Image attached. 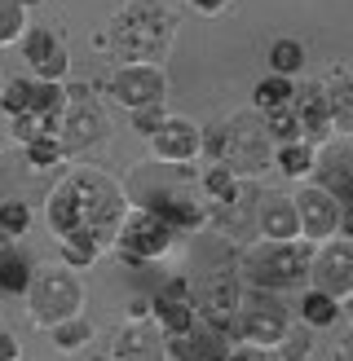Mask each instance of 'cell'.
<instances>
[{
  "instance_id": "cell-34",
  "label": "cell",
  "mask_w": 353,
  "mask_h": 361,
  "mask_svg": "<svg viewBox=\"0 0 353 361\" xmlns=\"http://www.w3.org/2000/svg\"><path fill=\"white\" fill-rule=\"evenodd\" d=\"M27 9H18L13 0H0V49H9L23 40V31H27Z\"/></svg>"
},
{
  "instance_id": "cell-1",
  "label": "cell",
  "mask_w": 353,
  "mask_h": 361,
  "mask_svg": "<svg viewBox=\"0 0 353 361\" xmlns=\"http://www.w3.org/2000/svg\"><path fill=\"white\" fill-rule=\"evenodd\" d=\"M124 216H128L124 180L102 168H71L44 198V225L53 229V238H66V233L84 229L106 251H111Z\"/></svg>"
},
{
  "instance_id": "cell-40",
  "label": "cell",
  "mask_w": 353,
  "mask_h": 361,
  "mask_svg": "<svg viewBox=\"0 0 353 361\" xmlns=\"http://www.w3.org/2000/svg\"><path fill=\"white\" fill-rule=\"evenodd\" d=\"M270 353L265 348H247V344H229V353H225V361H265Z\"/></svg>"
},
{
  "instance_id": "cell-3",
  "label": "cell",
  "mask_w": 353,
  "mask_h": 361,
  "mask_svg": "<svg viewBox=\"0 0 353 361\" xmlns=\"http://www.w3.org/2000/svg\"><path fill=\"white\" fill-rule=\"evenodd\" d=\"M309 243H274V238H252L239 247L234 269L247 291H270V295H292L300 286H309Z\"/></svg>"
},
{
  "instance_id": "cell-36",
  "label": "cell",
  "mask_w": 353,
  "mask_h": 361,
  "mask_svg": "<svg viewBox=\"0 0 353 361\" xmlns=\"http://www.w3.org/2000/svg\"><path fill=\"white\" fill-rule=\"evenodd\" d=\"M128 115H133V133L150 137V133H159V123H164L172 111H168V102H155V106H141V111H128Z\"/></svg>"
},
{
  "instance_id": "cell-21",
  "label": "cell",
  "mask_w": 353,
  "mask_h": 361,
  "mask_svg": "<svg viewBox=\"0 0 353 361\" xmlns=\"http://www.w3.org/2000/svg\"><path fill=\"white\" fill-rule=\"evenodd\" d=\"M296 317H300V326H309V331H331L335 322L345 317V304L323 295V291H313V286H300L296 291Z\"/></svg>"
},
{
  "instance_id": "cell-22",
  "label": "cell",
  "mask_w": 353,
  "mask_h": 361,
  "mask_svg": "<svg viewBox=\"0 0 353 361\" xmlns=\"http://www.w3.org/2000/svg\"><path fill=\"white\" fill-rule=\"evenodd\" d=\"M194 185H199V198H203V207H225L229 198H234L243 190V176H234L225 164H203L199 172H194Z\"/></svg>"
},
{
  "instance_id": "cell-6",
  "label": "cell",
  "mask_w": 353,
  "mask_h": 361,
  "mask_svg": "<svg viewBox=\"0 0 353 361\" xmlns=\"http://www.w3.org/2000/svg\"><path fill=\"white\" fill-rule=\"evenodd\" d=\"M176 238H181V233H176L168 221H159L155 212L128 207V216H124L119 229H115L111 251H115V260H119L124 269H146V264L168 260L172 247H176Z\"/></svg>"
},
{
  "instance_id": "cell-27",
  "label": "cell",
  "mask_w": 353,
  "mask_h": 361,
  "mask_svg": "<svg viewBox=\"0 0 353 361\" xmlns=\"http://www.w3.org/2000/svg\"><path fill=\"white\" fill-rule=\"evenodd\" d=\"M265 62H270V75H287L296 80L300 71H305V44L296 40V35H278V40L270 44V53H265Z\"/></svg>"
},
{
  "instance_id": "cell-43",
  "label": "cell",
  "mask_w": 353,
  "mask_h": 361,
  "mask_svg": "<svg viewBox=\"0 0 353 361\" xmlns=\"http://www.w3.org/2000/svg\"><path fill=\"white\" fill-rule=\"evenodd\" d=\"M265 361H278V357H274V353H270V357H265Z\"/></svg>"
},
{
  "instance_id": "cell-25",
  "label": "cell",
  "mask_w": 353,
  "mask_h": 361,
  "mask_svg": "<svg viewBox=\"0 0 353 361\" xmlns=\"http://www.w3.org/2000/svg\"><path fill=\"white\" fill-rule=\"evenodd\" d=\"M102 256H106V247L93 238V233H84V229L58 238V260H62L66 269H76V274H80V269H93Z\"/></svg>"
},
{
  "instance_id": "cell-20",
  "label": "cell",
  "mask_w": 353,
  "mask_h": 361,
  "mask_svg": "<svg viewBox=\"0 0 353 361\" xmlns=\"http://www.w3.org/2000/svg\"><path fill=\"white\" fill-rule=\"evenodd\" d=\"M150 322L159 326L164 339H176V335H190L194 326H199V313H194V300L190 295L159 291V295H150Z\"/></svg>"
},
{
  "instance_id": "cell-14",
  "label": "cell",
  "mask_w": 353,
  "mask_h": 361,
  "mask_svg": "<svg viewBox=\"0 0 353 361\" xmlns=\"http://www.w3.org/2000/svg\"><path fill=\"white\" fill-rule=\"evenodd\" d=\"M309 180L323 185L327 194H335L340 203H349L353 198V150H349V137H331L327 146H318Z\"/></svg>"
},
{
  "instance_id": "cell-18",
  "label": "cell",
  "mask_w": 353,
  "mask_h": 361,
  "mask_svg": "<svg viewBox=\"0 0 353 361\" xmlns=\"http://www.w3.org/2000/svg\"><path fill=\"white\" fill-rule=\"evenodd\" d=\"M252 229H256V238H274V243H292V238H300V225H296L292 194H282V190L261 194V198H256Z\"/></svg>"
},
{
  "instance_id": "cell-12",
  "label": "cell",
  "mask_w": 353,
  "mask_h": 361,
  "mask_svg": "<svg viewBox=\"0 0 353 361\" xmlns=\"http://www.w3.org/2000/svg\"><path fill=\"white\" fill-rule=\"evenodd\" d=\"M23 62L31 66V80H44V84H66L71 75V49L58 31L49 27H27L23 31Z\"/></svg>"
},
{
  "instance_id": "cell-42",
  "label": "cell",
  "mask_w": 353,
  "mask_h": 361,
  "mask_svg": "<svg viewBox=\"0 0 353 361\" xmlns=\"http://www.w3.org/2000/svg\"><path fill=\"white\" fill-rule=\"evenodd\" d=\"M88 361H106V353H97V357H88Z\"/></svg>"
},
{
  "instance_id": "cell-5",
  "label": "cell",
  "mask_w": 353,
  "mask_h": 361,
  "mask_svg": "<svg viewBox=\"0 0 353 361\" xmlns=\"http://www.w3.org/2000/svg\"><path fill=\"white\" fill-rule=\"evenodd\" d=\"M221 164L243 180H261L274 168V141L265 137V119L256 111H234L221 123Z\"/></svg>"
},
{
  "instance_id": "cell-10",
  "label": "cell",
  "mask_w": 353,
  "mask_h": 361,
  "mask_svg": "<svg viewBox=\"0 0 353 361\" xmlns=\"http://www.w3.org/2000/svg\"><path fill=\"white\" fill-rule=\"evenodd\" d=\"M106 137H111V115H106V106L97 97L62 106V115H58V146H62L66 159L102 146Z\"/></svg>"
},
{
  "instance_id": "cell-31",
  "label": "cell",
  "mask_w": 353,
  "mask_h": 361,
  "mask_svg": "<svg viewBox=\"0 0 353 361\" xmlns=\"http://www.w3.org/2000/svg\"><path fill=\"white\" fill-rule=\"evenodd\" d=\"M27 229H31L27 198H0V233H5V238H23Z\"/></svg>"
},
{
  "instance_id": "cell-7",
  "label": "cell",
  "mask_w": 353,
  "mask_h": 361,
  "mask_svg": "<svg viewBox=\"0 0 353 361\" xmlns=\"http://www.w3.org/2000/svg\"><path fill=\"white\" fill-rule=\"evenodd\" d=\"M287 326H292V313H287V304H282V295L247 291V286H243V300L234 309V344L274 353L278 339L287 335Z\"/></svg>"
},
{
  "instance_id": "cell-33",
  "label": "cell",
  "mask_w": 353,
  "mask_h": 361,
  "mask_svg": "<svg viewBox=\"0 0 353 361\" xmlns=\"http://www.w3.org/2000/svg\"><path fill=\"white\" fill-rule=\"evenodd\" d=\"M274 357L278 361H305V357H313V331L309 326H287V335L278 339Z\"/></svg>"
},
{
  "instance_id": "cell-9",
  "label": "cell",
  "mask_w": 353,
  "mask_h": 361,
  "mask_svg": "<svg viewBox=\"0 0 353 361\" xmlns=\"http://www.w3.org/2000/svg\"><path fill=\"white\" fill-rule=\"evenodd\" d=\"M292 207H296V225H300V243H327L340 233L345 225V212L349 203H340L335 194H327L323 185H313V180H300V190L292 194Z\"/></svg>"
},
{
  "instance_id": "cell-32",
  "label": "cell",
  "mask_w": 353,
  "mask_h": 361,
  "mask_svg": "<svg viewBox=\"0 0 353 361\" xmlns=\"http://www.w3.org/2000/svg\"><path fill=\"white\" fill-rule=\"evenodd\" d=\"M23 154H27V164L35 168V172H44V168H58V164H66V154H62V146H58V137H35V141H27L23 146Z\"/></svg>"
},
{
  "instance_id": "cell-41",
  "label": "cell",
  "mask_w": 353,
  "mask_h": 361,
  "mask_svg": "<svg viewBox=\"0 0 353 361\" xmlns=\"http://www.w3.org/2000/svg\"><path fill=\"white\" fill-rule=\"evenodd\" d=\"M13 5H18V9H40L44 0H13Z\"/></svg>"
},
{
  "instance_id": "cell-29",
  "label": "cell",
  "mask_w": 353,
  "mask_h": 361,
  "mask_svg": "<svg viewBox=\"0 0 353 361\" xmlns=\"http://www.w3.org/2000/svg\"><path fill=\"white\" fill-rule=\"evenodd\" d=\"M31 97H35V80L31 75H13V80L0 84V111H5L9 119L31 115Z\"/></svg>"
},
{
  "instance_id": "cell-39",
  "label": "cell",
  "mask_w": 353,
  "mask_h": 361,
  "mask_svg": "<svg viewBox=\"0 0 353 361\" xmlns=\"http://www.w3.org/2000/svg\"><path fill=\"white\" fill-rule=\"evenodd\" d=\"M0 361H23V344L9 331H0Z\"/></svg>"
},
{
  "instance_id": "cell-37",
  "label": "cell",
  "mask_w": 353,
  "mask_h": 361,
  "mask_svg": "<svg viewBox=\"0 0 353 361\" xmlns=\"http://www.w3.org/2000/svg\"><path fill=\"white\" fill-rule=\"evenodd\" d=\"M124 322H150V295H133L124 309Z\"/></svg>"
},
{
  "instance_id": "cell-11",
  "label": "cell",
  "mask_w": 353,
  "mask_h": 361,
  "mask_svg": "<svg viewBox=\"0 0 353 361\" xmlns=\"http://www.w3.org/2000/svg\"><path fill=\"white\" fill-rule=\"evenodd\" d=\"M309 286L313 291H323L331 300H349L353 295V243L345 233H335V238L318 243L313 256H309Z\"/></svg>"
},
{
  "instance_id": "cell-8",
  "label": "cell",
  "mask_w": 353,
  "mask_h": 361,
  "mask_svg": "<svg viewBox=\"0 0 353 361\" xmlns=\"http://www.w3.org/2000/svg\"><path fill=\"white\" fill-rule=\"evenodd\" d=\"M102 93L115 106H124V111H141V106L168 102V71L155 66V62H119L106 75Z\"/></svg>"
},
{
  "instance_id": "cell-16",
  "label": "cell",
  "mask_w": 353,
  "mask_h": 361,
  "mask_svg": "<svg viewBox=\"0 0 353 361\" xmlns=\"http://www.w3.org/2000/svg\"><path fill=\"white\" fill-rule=\"evenodd\" d=\"M190 300H194V309H239V300H243L239 269L234 264H217V269L194 274L190 278Z\"/></svg>"
},
{
  "instance_id": "cell-30",
  "label": "cell",
  "mask_w": 353,
  "mask_h": 361,
  "mask_svg": "<svg viewBox=\"0 0 353 361\" xmlns=\"http://www.w3.org/2000/svg\"><path fill=\"white\" fill-rule=\"evenodd\" d=\"M53 335V348L58 353H80L88 339H93V322H88L84 313L80 317H66V322H58V326L49 331Z\"/></svg>"
},
{
  "instance_id": "cell-17",
  "label": "cell",
  "mask_w": 353,
  "mask_h": 361,
  "mask_svg": "<svg viewBox=\"0 0 353 361\" xmlns=\"http://www.w3.org/2000/svg\"><path fill=\"white\" fill-rule=\"evenodd\" d=\"M292 115H296V128L300 141L309 146H327L335 137L331 133V115H327V102H323V84H296V97H292Z\"/></svg>"
},
{
  "instance_id": "cell-26",
  "label": "cell",
  "mask_w": 353,
  "mask_h": 361,
  "mask_svg": "<svg viewBox=\"0 0 353 361\" xmlns=\"http://www.w3.org/2000/svg\"><path fill=\"white\" fill-rule=\"evenodd\" d=\"M313 159L318 150L309 141H287V146H274V168L287 180H309L313 176Z\"/></svg>"
},
{
  "instance_id": "cell-23",
  "label": "cell",
  "mask_w": 353,
  "mask_h": 361,
  "mask_svg": "<svg viewBox=\"0 0 353 361\" xmlns=\"http://www.w3.org/2000/svg\"><path fill=\"white\" fill-rule=\"evenodd\" d=\"M225 353H229V344L217 335H208L203 326L168 339V361H225Z\"/></svg>"
},
{
  "instance_id": "cell-35",
  "label": "cell",
  "mask_w": 353,
  "mask_h": 361,
  "mask_svg": "<svg viewBox=\"0 0 353 361\" xmlns=\"http://www.w3.org/2000/svg\"><path fill=\"white\" fill-rule=\"evenodd\" d=\"M265 119V137L274 141V146H287V141H300V128H296V115L292 106L287 111H274V115H261Z\"/></svg>"
},
{
  "instance_id": "cell-38",
  "label": "cell",
  "mask_w": 353,
  "mask_h": 361,
  "mask_svg": "<svg viewBox=\"0 0 353 361\" xmlns=\"http://www.w3.org/2000/svg\"><path fill=\"white\" fill-rule=\"evenodd\" d=\"M186 5L194 9V13H203V18H217V13H225L234 0H186Z\"/></svg>"
},
{
  "instance_id": "cell-19",
  "label": "cell",
  "mask_w": 353,
  "mask_h": 361,
  "mask_svg": "<svg viewBox=\"0 0 353 361\" xmlns=\"http://www.w3.org/2000/svg\"><path fill=\"white\" fill-rule=\"evenodd\" d=\"M318 84H323V102H327V115H331V133L335 137H349L353 133V75H349V66L335 62L327 71V80H318Z\"/></svg>"
},
{
  "instance_id": "cell-15",
  "label": "cell",
  "mask_w": 353,
  "mask_h": 361,
  "mask_svg": "<svg viewBox=\"0 0 353 361\" xmlns=\"http://www.w3.org/2000/svg\"><path fill=\"white\" fill-rule=\"evenodd\" d=\"M106 361H168V339L159 335L155 322H124Z\"/></svg>"
},
{
  "instance_id": "cell-4",
  "label": "cell",
  "mask_w": 353,
  "mask_h": 361,
  "mask_svg": "<svg viewBox=\"0 0 353 361\" xmlns=\"http://www.w3.org/2000/svg\"><path fill=\"white\" fill-rule=\"evenodd\" d=\"M27 322L35 331H53L58 322L66 317H80L84 313V278L76 274V269H66L62 260L53 264H35L31 269V282H27Z\"/></svg>"
},
{
  "instance_id": "cell-13",
  "label": "cell",
  "mask_w": 353,
  "mask_h": 361,
  "mask_svg": "<svg viewBox=\"0 0 353 361\" xmlns=\"http://www.w3.org/2000/svg\"><path fill=\"white\" fill-rule=\"evenodd\" d=\"M150 141V154L155 164H199V146H203V123L190 119V115H168L164 123H159V133L146 137Z\"/></svg>"
},
{
  "instance_id": "cell-28",
  "label": "cell",
  "mask_w": 353,
  "mask_h": 361,
  "mask_svg": "<svg viewBox=\"0 0 353 361\" xmlns=\"http://www.w3.org/2000/svg\"><path fill=\"white\" fill-rule=\"evenodd\" d=\"M31 269H35V264H31V260H27L18 247L0 251V291H5V295H27Z\"/></svg>"
},
{
  "instance_id": "cell-44",
  "label": "cell",
  "mask_w": 353,
  "mask_h": 361,
  "mask_svg": "<svg viewBox=\"0 0 353 361\" xmlns=\"http://www.w3.org/2000/svg\"><path fill=\"white\" fill-rule=\"evenodd\" d=\"M305 361H313V357H305Z\"/></svg>"
},
{
  "instance_id": "cell-2",
  "label": "cell",
  "mask_w": 353,
  "mask_h": 361,
  "mask_svg": "<svg viewBox=\"0 0 353 361\" xmlns=\"http://www.w3.org/2000/svg\"><path fill=\"white\" fill-rule=\"evenodd\" d=\"M176 13L164 0H124L115 13L106 18L102 49H111L119 62H155L164 66L176 49Z\"/></svg>"
},
{
  "instance_id": "cell-24",
  "label": "cell",
  "mask_w": 353,
  "mask_h": 361,
  "mask_svg": "<svg viewBox=\"0 0 353 361\" xmlns=\"http://www.w3.org/2000/svg\"><path fill=\"white\" fill-rule=\"evenodd\" d=\"M296 84L300 80H287V75H265L252 84V111L256 115H274V111H287L292 97H296Z\"/></svg>"
}]
</instances>
